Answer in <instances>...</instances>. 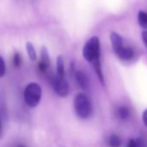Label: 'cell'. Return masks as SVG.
I'll use <instances>...</instances> for the list:
<instances>
[{
	"mask_svg": "<svg viewBox=\"0 0 147 147\" xmlns=\"http://www.w3.org/2000/svg\"><path fill=\"white\" fill-rule=\"evenodd\" d=\"M74 107L78 117L88 119L91 116L93 107L89 98L85 94H78L74 100Z\"/></svg>",
	"mask_w": 147,
	"mask_h": 147,
	"instance_id": "cell-1",
	"label": "cell"
},
{
	"mask_svg": "<svg viewBox=\"0 0 147 147\" xmlns=\"http://www.w3.org/2000/svg\"><path fill=\"white\" fill-rule=\"evenodd\" d=\"M100 40L97 36L91 37L85 44L82 55L86 61L92 64L100 61Z\"/></svg>",
	"mask_w": 147,
	"mask_h": 147,
	"instance_id": "cell-2",
	"label": "cell"
},
{
	"mask_svg": "<svg viewBox=\"0 0 147 147\" xmlns=\"http://www.w3.org/2000/svg\"><path fill=\"white\" fill-rule=\"evenodd\" d=\"M42 98V88L35 82L30 83L24 90V100L30 107H36Z\"/></svg>",
	"mask_w": 147,
	"mask_h": 147,
	"instance_id": "cell-3",
	"label": "cell"
},
{
	"mask_svg": "<svg viewBox=\"0 0 147 147\" xmlns=\"http://www.w3.org/2000/svg\"><path fill=\"white\" fill-rule=\"evenodd\" d=\"M53 88L56 94H58L61 97H66L69 93V86L65 79V76L56 75L55 76L53 79Z\"/></svg>",
	"mask_w": 147,
	"mask_h": 147,
	"instance_id": "cell-4",
	"label": "cell"
},
{
	"mask_svg": "<svg viewBox=\"0 0 147 147\" xmlns=\"http://www.w3.org/2000/svg\"><path fill=\"white\" fill-rule=\"evenodd\" d=\"M49 62L50 61H49V55L48 50L45 47H43L41 51V60L39 61V69L42 72H46L49 67V64H50Z\"/></svg>",
	"mask_w": 147,
	"mask_h": 147,
	"instance_id": "cell-5",
	"label": "cell"
},
{
	"mask_svg": "<svg viewBox=\"0 0 147 147\" xmlns=\"http://www.w3.org/2000/svg\"><path fill=\"white\" fill-rule=\"evenodd\" d=\"M76 82L78 83V85L83 88V89H87L89 86V80H88V77L86 74L81 70L79 71H76Z\"/></svg>",
	"mask_w": 147,
	"mask_h": 147,
	"instance_id": "cell-6",
	"label": "cell"
},
{
	"mask_svg": "<svg viewBox=\"0 0 147 147\" xmlns=\"http://www.w3.org/2000/svg\"><path fill=\"white\" fill-rule=\"evenodd\" d=\"M115 54L122 61H129L133 57V50L131 49V48L127 46L121 47Z\"/></svg>",
	"mask_w": 147,
	"mask_h": 147,
	"instance_id": "cell-7",
	"label": "cell"
},
{
	"mask_svg": "<svg viewBox=\"0 0 147 147\" xmlns=\"http://www.w3.org/2000/svg\"><path fill=\"white\" fill-rule=\"evenodd\" d=\"M111 42H112V47H113L114 53H116L121 47L124 46L122 37L115 32L111 34Z\"/></svg>",
	"mask_w": 147,
	"mask_h": 147,
	"instance_id": "cell-8",
	"label": "cell"
},
{
	"mask_svg": "<svg viewBox=\"0 0 147 147\" xmlns=\"http://www.w3.org/2000/svg\"><path fill=\"white\" fill-rule=\"evenodd\" d=\"M117 115L120 119H126L130 116V111L125 107H119L117 109Z\"/></svg>",
	"mask_w": 147,
	"mask_h": 147,
	"instance_id": "cell-9",
	"label": "cell"
},
{
	"mask_svg": "<svg viewBox=\"0 0 147 147\" xmlns=\"http://www.w3.org/2000/svg\"><path fill=\"white\" fill-rule=\"evenodd\" d=\"M121 139L118 135L113 134L109 137L108 139V144L110 147H120L121 145Z\"/></svg>",
	"mask_w": 147,
	"mask_h": 147,
	"instance_id": "cell-10",
	"label": "cell"
},
{
	"mask_svg": "<svg viewBox=\"0 0 147 147\" xmlns=\"http://www.w3.org/2000/svg\"><path fill=\"white\" fill-rule=\"evenodd\" d=\"M138 20L139 25L142 28L147 30V13L140 11L138 12Z\"/></svg>",
	"mask_w": 147,
	"mask_h": 147,
	"instance_id": "cell-11",
	"label": "cell"
},
{
	"mask_svg": "<svg viewBox=\"0 0 147 147\" xmlns=\"http://www.w3.org/2000/svg\"><path fill=\"white\" fill-rule=\"evenodd\" d=\"M56 68L57 74L61 76H65V69H64V61L62 56L59 55L56 60Z\"/></svg>",
	"mask_w": 147,
	"mask_h": 147,
	"instance_id": "cell-12",
	"label": "cell"
},
{
	"mask_svg": "<svg viewBox=\"0 0 147 147\" xmlns=\"http://www.w3.org/2000/svg\"><path fill=\"white\" fill-rule=\"evenodd\" d=\"M26 49H27V53L29 55V57L30 58L31 61H36V49L33 46V44L30 42H28L26 43Z\"/></svg>",
	"mask_w": 147,
	"mask_h": 147,
	"instance_id": "cell-13",
	"label": "cell"
},
{
	"mask_svg": "<svg viewBox=\"0 0 147 147\" xmlns=\"http://www.w3.org/2000/svg\"><path fill=\"white\" fill-rule=\"evenodd\" d=\"M127 147H144V144L141 139H131L128 142Z\"/></svg>",
	"mask_w": 147,
	"mask_h": 147,
	"instance_id": "cell-14",
	"label": "cell"
},
{
	"mask_svg": "<svg viewBox=\"0 0 147 147\" xmlns=\"http://www.w3.org/2000/svg\"><path fill=\"white\" fill-rule=\"evenodd\" d=\"M5 74V62L3 57L0 55V77H3Z\"/></svg>",
	"mask_w": 147,
	"mask_h": 147,
	"instance_id": "cell-15",
	"label": "cell"
},
{
	"mask_svg": "<svg viewBox=\"0 0 147 147\" xmlns=\"http://www.w3.org/2000/svg\"><path fill=\"white\" fill-rule=\"evenodd\" d=\"M21 56L18 53H15L14 56H13V63L16 67H19L21 65Z\"/></svg>",
	"mask_w": 147,
	"mask_h": 147,
	"instance_id": "cell-16",
	"label": "cell"
},
{
	"mask_svg": "<svg viewBox=\"0 0 147 147\" xmlns=\"http://www.w3.org/2000/svg\"><path fill=\"white\" fill-rule=\"evenodd\" d=\"M142 39H143V42H144L145 47L147 48V30L142 32Z\"/></svg>",
	"mask_w": 147,
	"mask_h": 147,
	"instance_id": "cell-17",
	"label": "cell"
},
{
	"mask_svg": "<svg viewBox=\"0 0 147 147\" xmlns=\"http://www.w3.org/2000/svg\"><path fill=\"white\" fill-rule=\"evenodd\" d=\"M143 121H144V125H145L146 127H147V109L144 110V113H143Z\"/></svg>",
	"mask_w": 147,
	"mask_h": 147,
	"instance_id": "cell-18",
	"label": "cell"
},
{
	"mask_svg": "<svg viewBox=\"0 0 147 147\" xmlns=\"http://www.w3.org/2000/svg\"><path fill=\"white\" fill-rule=\"evenodd\" d=\"M3 136V125H2V121L1 119H0V138Z\"/></svg>",
	"mask_w": 147,
	"mask_h": 147,
	"instance_id": "cell-19",
	"label": "cell"
},
{
	"mask_svg": "<svg viewBox=\"0 0 147 147\" xmlns=\"http://www.w3.org/2000/svg\"><path fill=\"white\" fill-rule=\"evenodd\" d=\"M17 147H26L25 145H24V144H19V145H18Z\"/></svg>",
	"mask_w": 147,
	"mask_h": 147,
	"instance_id": "cell-20",
	"label": "cell"
}]
</instances>
